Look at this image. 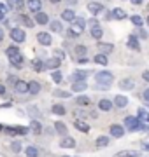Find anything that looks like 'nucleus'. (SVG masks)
Here are the masks:
<instances>
[{
  "mask_svg": "<svg viewBox=\"0 0 149 157\" xmlns=\"http://www.w3.org/2000/svg\"><path fill=\"white\" fill-rule=\"evenodd\" d=\"M125 126L128 129H130V131H139V129H147L146 128V126H144L142 122H140V121H139L137 117H130V115H128V117L125 119Z\"/></svg>",
  "mask_w": 149,
  "mask_h": 157,
  "instance_id": "1",
  "label": "nucleus"
},
{
  "mask_svg": "<svg viewBox=\"0 0 149 157\" xmlns=\"http://www.w3.org/2000/svg\"><path fill=\"white\" fill-rule=\"evenodd\" d=\"M112 73L107 72V70H103V72H98L95 75V80H97V84H111L112 82Z\"/></svg>",
  "mask_w": 149,
  "mask_h": 157,
  "instance_id": "2",
  "label": "nucleus"
},
{
  "mask_svg": "<svg viewBox=\"0 0 149 157\" xmlns=\"http://www.w3.org/2000/svg\"><path fill=\"white\" fill-rule=\"evenodd\" d=\"M25 32L21 28H12L11 30V39L14 40V42H18V44H21V42H25Z\"/></svg>",
  "mask_w": 149,
  "mask_h": 157,
  "instance_id": "3",
  "label": "nucleus"
},
{
  "mask_svg": "<svg viewBox=\"0 0 149 157\" xmlns=\"http://www.w3.org/2000/svg\"><path fill=\"white\" fill-rule=\"evenodd\" d=\"M86 77H88L86 70H77V72H74L69 77V80H72V82H81V80H86Z\"/></svg>",
  "mask_w": 149,
  "mask_h": 157,
  "instance_id": "4",
  "label": "nucleus"
},
{
  "mask_svg": "<svg viewBox=\"0 0 149 157\" xmlns=\"http://www.w3.org/2000/svg\"><path fill=\"white\" fill-rule=\"evenodd\" d=\"M111 135L114 136V138H121V136L125 135V128L119 126V124H112L111 126Z\"/></svg>",
  "mask_w": 149,
  "mask_h": 157,
  "instance_id": "5",
  "label": "nucleus"
},
{
  "mask_svg": "<svg viewBox=\"0 0 149 157\" xmlns=\"http://www.w3.org/2000/svg\"><path fill=\"white\" fill-rule=\"evenodd\" d=\"M14 89H16V93H19V94H25V93H28V82H25V80H16Z\"/></svg>",
  "mask_w": 149,
  "mask_h": 157,
  "instance_id": "6",
  "label": "nucleus"
},
{
  "mask_svg": "<svg viewBox=\"0 0 149 157\" xmlns=\"http://www.w3.org/2000/svg\"><path fill=\"white\" fill-rule=\"evenodd\" d=\"M37 40H39V42H40L42 45H51V42H53L51 35L46 33V32H40V33L37 35Z\"/></svg>",
  "mask_w": 149,
  "mask_h": 157,
  "instance_id": "7",
  "label": "nucleus"
},
{
  "mask_svg": "<svg viewBox=\"0 0 149 157\" xmlns=\"http://www.w3.org/2000/svg\"><path fill=\"white\" fill-rule=\"evenodd\" d=\"M9 61H11V65H14L16 68H21L23 67V56H21V52H18L14 56H9Z\"/></svg>",
  "mask_w": 149,
  "mask_h": 157,
  "instance_id": "8",
  "label": "nucleus"
},
{
  "mask_svg": "<svg viewBox=\"0 0 149 157\" xmlns=\"http://www.w3.org/2000/svg\"><path fill=\"white\" fill-rule=\"evenodd\" d=\"M88 11L91 12V14H98V12L103 11V6L100 2H90V4H88Z\"/></svg>",
  "mask_w": 149,
  "mask_h": 157,
  "instance_id": "9",
  "label": "nucleus"
},
{
  "mask_svg": "<svg viewBox=\"0 0 149 157\" xmlns=\"http://www.w3.org/2000/svg\"><path fill=\"white\" fill-rule=\"evenodd\" d=\"M60 147H62V148H74V147H75V140H74V138L65 136L63 140H60Z\"/></svg>",
  "mask_w": 149,
  "mask_h": 157,
  "instance_id": "10",
  "label": "nucleus"
},
{
  "mask_svg": "<svg viewBox=\"0 0 149 157\" xmlns=\"http://www.w3.org/2000/svg\"><path fill=\"white\" fill-rule=\"evenodd\" d=\"M32 68H34L35 72H44L46 63L42 61V59H39V58H35V59H32Z\"/></svg>",
  "mask_w": 149,
  "mask_h": 157,
  "instance_id": "11",
  "label": "nucleus"
},
{
  "mask_svg": "<svg viewBox=\"0 0 149 157\" xmlns=\"http://www.w3.org/2000/svg\"><path fill=\"white\" fill-rule=\"evenodd\" d=\"M25 7V0H9V9L12 11H21Z\"/></svg>",
  "mask_w": 149,
  "mask_h": 157,
  "instance_id": "12",
  "label": "nucleus"
},
{
  "mask_svg": "<svg viewBox=\"0 0 149 157\" xmlns=\"http://www.w3.org/2000/svg\"><path fill=\"white\" fill-rule=\"evenodd\" d=\"M62 19H65V21H69V23H74L75 12L72 11V9H65V11L62 12Z\"/></svg>",
  "mask_w": 149,
  "mask_h": 157,
  "instance_id": "13",
  "label": "nucleus"
},
{
  "mask_svg": "<svg viewBox=\"0 0 149 157\" xmlns=\"http://www.w3.org/2000/svg\"><path fill=\"white\" fill-rule=\"evenodd\" d=\"M126 45H128L130 49H135V51L140 49V44H139V40H137V37H135V35H130V37H128V42H126Z\"/></svg>",
  "mask_w": 149,
  "mask_h": 157,
  "instance_id": "14",
  "label": "nucleus"
},
{
  "mask_svg": "<svg viewBox=\"0 0 149 157\" xmlns=\"http://www.w3.org/2000/svg\"><path fill=\"white\" fill-rule=\"evenodd\" d=\"M35 21L39 25H46V23H49V17H47V14L39 11V12H35Z\"/></svg>",
  "mask_w": 149,
  "mask_h": 157,
  "instance_id": "15",
  "label": "nucleus"
},
{
  "mask_svg": "<svg viewBox=\"0 0 149 157\" xmlns=\"http://www.w3.org/2000/svg\"><path fill=\"white\" fill-rule=\"evenodd\" d=\"M26 4H28V9H30V11H34V12H39L40 11V6H42V2H40V0H28Z\"/></svg>",
  "mask_w": 149,
  "mask_h": 157,
  "instance_id": "16",
  "label": "nucleus"
},
{
  "mask_svg": "<svg viewBox=\"0 0 149 157\" xmlns=\"http://www.w3.org/2000/svg\"><path fill=\"white\" fill-rule=\"evenodd\" d=\"M114 105H116V107H119V108L126 107V105H128V98H125V96L118 94V96L114 98Z\"/></svg>",
  "mask_w": 149,
  "mask_h": 157,
  "instance_id": "17",
  "label": "nucleus"
},
{
  "mask_svg": "<svg viewBox=\"0 0 149 157\" xmlns=\"http://www.w3.org/2000/svg\"><path fill=\"white\" fill-rule=\"evenodd\" d=\"M133 80L132 78H123V80H121L119 82V87L121 89H126V91H130V89H133Z\"/></svg>",
  "mask_w": 149,
  "mask_h": 157,
  "instance_id": "18",
  "label": "nucleus"
},
{
  "mask_svg": "<svg viewBox=\"0 0 149 157\" xmlns=\"http://www.w3.org/2000/svg\"><path fill=\"white\" fill-rule=\"evenodd\" d=\"M40 91V84L37 82V80H32V82H28V93L30 94H37Z\"/></svg>",
  "mask_w": 149,
  "mask_h": 157,
  "instance_id": "19",
  "label": "nucleus"
},
{
  "mask_svg": "<svg viewBox=\"0 0 149 157\" xmlns=\"http://www.w3.org/2000/svg\"><path fill=\"white\" fill-rule=\"evenodd\" d=\"M111 14H112V17H114V19H125V17H126V12L123 11V9H119V7L112 9V12H111Z\"/></svg>",
  "mask_w": 149,
  "mask_h": 157,
  "instance_id": "20",
  "label": "nucleus"
},
{
  "mask_svg": "<svg viewBox=\"0 0 149 157\" xmlns=\"http://www.w3.org/2000/svg\"><path fill=\"white\" fill-rule=\"evenodd\" d=\"M67 33H69V37H79V35L83 33V28H79L77 25H72V26L69 28V32H67Z\"/></svg>",
  "mask_w": 149,
  "mask_h": 157,
  "instance_id": "21",
  "label": "nucleus"
},
{
  "mask_svg": "<svg viewBox=\"0 0 149 157\" xmlns=\"http://www.w3.org/2000/svg\"><path fill=\"white\" fill-rule=\"evenodd\" d=\"M60 63H62V59H58V58H51V59H47V61H46V67L51 68V70H56V68L60 67Z\"/></svg>",
  "mask_w": 149,
  "mask_h": 157,
  "instance_id": "22",
  "label": "nucleus"
},
{
  "mask_svg": "<svg viewBox=\"0 0 149 157\" xmlns=\"http://www.w3.org/2000/svg\"><path fill=\"white\" fill-rule=\"evenodd\" d=\"M98 49L102 51V54H107V52H112V44H105V42H98Z\"/></svg>",
  "mask_w": 149,
  "mask_h": 157,
  "instance_id": "23",
  "label": "nucleus"
},
{
  "mask_svg": "<svg viewBox=\"0 0 149 157\" xmlns=\"http://www.w3.org/2000/svg\"><path fill=\"white\" fill-rule=\"evenodd\" d=\"M88 87L86 80H81V82H74V86H72V91H75V93H81V91H84Z\"/></svg>",
  "mask_w": 149,
  "mask_h": 157,
  "instance_id": "24",
  "label": "nucleus"
},
{
  "mask_svg": "<svg viewBox=\"0 0 149 157\" xmlns=\"http://www.w3.org/2000/svg\"><path fill=\"white\" fill-rule=\"evenodd\" d=\"M95 63H97V65H102V67H105V65L109 63V59H107V54H102V52H100V54H97V56H95Z\"/></svg>",
  "mask_w": 149,
  "mask_h": 157,
  "instance_id": "25",
  "label": "nucleus"
},
{
  "mask_svg": "<svg viewBox=\"0 0 149 157\" xmlns=\"http://www.w3.org/2000/svg\"><path fill=\"white\" fill-rule=\"evenodd\" d=\"M102 35H103V30L100 28V25H98V26H93V28H91V37H93V39L100 40V39H102Z\"/></svg>",
  "mask_w": 149,
  "mask_h": 157,
  "instance_id": "26",
  "label": "nucleus"
},
{
  "mask_svg": "<svg viewBox=\"0 0 149 157\" xmlns=\"http://www.w3.org/2000/svg\"><path fill=\"white\" fill-rule=\"evenodd\" d=\"M30 129L34 131L35 135H40V131H42V124H40L39 121H32V122H30Z\"/></svg>",
  "mask_w": 149,
  "mask_h": 157,
  "instance_id": "27",
  "label": "nucleus"
},
{
  "mask_svg": "<svg viewBox=\"0 0 149 157\" xmlns=\"http://www.w3.org/2000/svg\"><path fill=\"white\" fill-rule=\"evenodd\" d=\"M98 108H100V110H103V112H107V110H111V108H112V101L102 100L100 103H98Z\"/></svg>",
  "mask_w": 149,
  "mask_h": 157,
  "instance_id": "28",
  "label": "nucleus"
},
{
  "mask_svg": "<svg viewBox=\"0 0 149 157\" xmlns=\"http://www.w3.org/2000/svg\"><path fill=\"white\" fill-rule=\"evenodd\" d=\"M74 126H75L77 129H79L81 133H88V131H90V126H88L86 122H83V121H75Z\"/></svg>",
  "mask_w": 149,
  "mask_h": 157,
  "instance_id": "29",
  "label": "nucleus"
},
{
  "mask_svg": "<svg viewBox=\"0 0 149 157\" xmlns=\"http://www.w3.org/2000/svg\"><path fill=\"white\" fill-rule=\"evenodd\" d=\"M139 154L135 150H123V152H118L116 157H137Z\"/></svg>",
  "mask_w": 149,
  "mask_h": 157,
  "instance_id": "30",
  "label": "nucleus"
},
{
  "mask_svg": "<svg viewBox=\"0 0 149 157\" xmlns=\"http://www.w3.org/2000/svg\"><path fill=\"white\" fill-rule=\"evenodd\" d=\"M25 155L26 157H37L39 155V150H37L35 147H26V148H25Z\"/></svg>",
  "mask_w": 149,
  "mask_h": 157,
  "instance_id": "31",
  "label": "nucleus"
},
{
  "mask_svg": "<svg viewBox=\"0 0 149 157\" xmlns=\"http://www.w3.org/2000/svg\"><path fill=\"white\" fill-rule=\"evenodd\" d=\"M54 129H56V133H60V135H67V126L63 122H56L54 124Z\"/></svg>",
  "mask_w": 149,
  "mask_h": 157,
  "instance_id": "32",
  "label": "nucleus"
},
{
  "mask_svg": "<svg viewBox=\"0 0 149 157\" xmlns=\"http://www.w3.org/2000/svg\"><path fill=\"white\" fill-rule=\"evenodd\" d=\"M109 145V138L107 136H98L97 138V147H107Z\"/></svg>",
  "mask_w": 149,
  "mask_h": 157,
  "instance_id": "33",
  "label": "nucleus"
},
{
  "mask_svg": "<svg viewBox=\"0 0 149 157\" xmlns=\"http://www.w3.org/2000/svg\"><path fill=\"white\" fill-rule=\"evenodd\" d=\"M75 101H77V105H88V103H90V98L84 96V94H79L75 98Z\"/></svg>",
  "mask_w": 149,
  "mask_h": 157,
  "instance_id": "34",
  "label": "nucleus"
},
{
  "mask_svg": "<svg viewBox=\"0 0 149 157\" xmlns=\"http://www.w3.org/2000/svg\"><path fill=\"white\" fill-rule=\"evenodd\" d=\"M49 26H51V30H53V32H56V33L62 32V23H60V21H51V23H49Z\"/></svg>",
  "mask_w": 149,
  "mask_h": 157,
  "instance_id": "35",
  "label": "nucleus"
},
{
  "mask_svg": "<svg viewBox=\"0 0 149 157\" xmlns=\"http://www.w3.org/2000/svg\"><path fill=\"white\" fill-rule=\"evenodd\" d=\"M74 25H77L79 28H83V30H84V26H86L88 23H86V19H84V17H77V16H75V19H74Z\"/></svg>",
  "mask_w": 149,
  "mask_h": 157,
  "instance_id": "36",
  "label": "nucleus"
},
{
  "mask_svg": "<svg viewBox=\"0 0 149 157\" xmlns=\"http://www.w3.org/2000/svg\"><path fill=\"white\" fill-rule=\"evenodd\" d=\"M132 23L137 26V28H142V25H144V19L140 16H132Z\"/></svg>",
  "mask_w": 149,
  "mask_h": 157,
  "instance_id": "37",
  "label": "nucleus"
},
{
  "mask_svg": "<svg viewBox=\"0 0 149 157\" xmlns=\"http://www.w3.org/2000/svg\"><path fill=\"white\" fill-rule=\"evenodd\" d=\"M86 45H77V47H75V54H77V56H86Z\"/></svg>",
  "mask_w": 149,
  "mask_h": 157,
  "instance_id": "38",
  "label": "nucleus"
},
{
  "mask_svg": "<svg viewBox=\"0 0 149 157\" xmlns=\"http://www.w3.org/2000/svg\"><path fill=\"white\" fill-rule=\"evenodd\" d=\"M53 113H56V115H65V107L54 105V107H53Z\"/></svg>",
  "mask_w": 149,
  "mask_h": 157,
  "instance_id": "39",
  "label": "nucleus"
},
{
  "mask_svg": "<svg viewBox=\"0 0 149 157\" xmlns=\"http://www.w3.org/2000/svg\"><path fill=\"white\" fill-rule=\"evenodd\" d=\"M18 52H19V49L14 47V45H12V47H7V51H6L7 56H14V54H18Z\"/></svg>",
  "mask_w": 149,
  "mask_h": 157,
  "instance_id": "40",
  "label": "nucleus"
},
{
  "mask_svg": "<svg viewBox=\"0 0 149 157\" xmlns=\"http://www.w3.org/2000/svg\"><path fill=\"white\" fill-rule=\"evenodd\" d=\"M54 96H58V98H70V94L67 91H60V89L54 91Z\"/></svg>",
  "mask_w": 149,
  "mask_h": 157,
  "instance_id": "41",
  "label": "nucleus"
},
{
  "mask_svg": "<svg viewBox=\"0 0 149 157\" xmlns=\"http://www.w3.org/2000/svg\"><path fill=\"white\" fill-rule=\"evenodd\" d=\"M7 11H9V7L4 6V4H0V19H4V17H6Z\"/></svg>",
  "mask_w": 149,
  "mask_h": 157,
  "instance_id": "42",
  "label": "nucleus"
},
{
  "mask_svg": "<svg viewBox=\"0 0 149 157\" xmlns=\"http://www.w3.org/2000/svg\"><path fill=\"white\" fill-rule=\"evenodd\" d=\"M51 77H53V80H54L56 84H60V82H62V73L58 72V70H56V72H53V75H51Z\"/></svg>",
  "mask_w": 149,
  "mask_h": 157,
  "instance_id": "43",
  "label": "nucleus"
},
{
  "mask_svg": "<svg viewBox=\"0 0 149 157\" xmlns=\"http://www.w3.org/2000/svg\"><path fill=\"white\" fill-rule=\"evenodd\" d=\"M147 115H149V112H146L144 108H140V110H139V119H142V121H147Z\"/></svg>",
  "mask_w": 149,
  "mask_h": 157,
  "instance_id": "44",
  "label": "nucleus"
},
{
  "mask_svg": "<svg viewBox=\"0 0 149 157\" xmlns=\"http://www.w3.org/2000/svg\"><path fill=\"white\" fill-rule=\"evenodd\" d=\"M23 23L26 25V26H28V28H32V26H34V21H32L28 16H23Z\"/></svg>",
  "mask_w": 149,
  "mask_h": 157,
  "instance_id": "45",
  "label": "nucleus"
},
{
  "mask_svg": "<svg viewBox=\"0 0 149 157\" xmlns=\"http://www.w3.org/2000/svg\"><path fill=\"white\" fill-rule=\"evenodd\" d=\"M11 148H12L14 152H19V148H21V145H19V141H12Z\"/></svg>",
  "mask_w": 149,
  "mask_h": 157,
  "instance_id": "46",
  "label": "nucleus"
},
{
  "mask_svg": "<svg viewBox=\"0 0 149 157\" xmlns=\"http://www.w3.org/2000/svg\"><path fill=\"white\" fill-rule=\"evenodd\" d=\"M54 58H58V59H63V58H65V54H63V51H62V49L54 51Z\"/></svg>",
  "mask_w": 149,
  "mask_h": 157,
  "instance_id": "47",
  "label": "nucleus"
},
{
  "mask_svg": "<svg viewBox=\"0 0 149 157\" xmlns=\"http://www.w3.org/2000/svg\"><path fill=\"white\" fill-rule=\"evenodd\" d=\"M142 98H144V101H146V103H147V105H149V89H146V91H144Z\"/></svg>",
  "mask_w": 149,
  "mask_h": 157,
  "instance_id": "48",
  "label": "nucleus"
},
{
  "mask_svg": "<svg viewBox=\"0 0 149 157\" xmlns=\"http://www.w3.org/2000/svg\"><path fill=\"white\" fill-rule=\"evenodd\" d=\"M86 23L91 26V28H93V26H98V21H97V19H90V21H86Z\"/></svg>",
  "mask_w": 149,
  "mask_h": 157,
  "instance_id": "49",
  "label": "nucleus"
},
{
  "mask_svg": "<svg viewBox=\"0 0 149 157\" xmlns=\"http://www.w3.org/2000/svg\"><path fill=\"white\" fill-rule=\"evenodd\" d=\"M130 2H132L133 6H140L142 4V0H130Z\"/></svg>",
  "mask_w": 149,
  "mask_h": 157,
  "instance_id": "50",
  "label": "nucleus"
},
{
  "mask_svg": "<svg viewBox=\"0 0 149 157\" xmlns=\"http://www.w3.org/2000/svg\"><path fill=\"white\" fill-rule=\"evenodd\" d=\"M79 63H81V65H84V63H88V58H86V56H84V58H79Z\"/></svg>",
  "mask_w": 149,
  "mask_h": 157,
  "instance_id": "51",
  "label": "nucleus"
},
{
  "mask_svg": "<svg viewBox=\"0 0 149 157\" xmlns=\"http://www.w3.org/2000/svg\"><path fill=\"white\" fill-rule=\"evenodd\" d=\"M142 77H144V80H147V82H149V72H144Z\"/></svg>",
  "mask_w": 149,
  "mask_h": 157,
  "instance_id": "52",
  "label": "nucleus"
},
{
  "mask_svg": "<svg viewBox=\"0 0 149 157\" xmlns=\"http://www.w3.org/2000/svg\"><path fill=\"white\" fill-rule=\"evenodd\" d=\"M140 37H142V39H147V33H146L144 30H140Z\"/></svg>",
  "mask_w": 149,
  "mask_h": 157,
  "instance_id": "53",
  "label": "nucleus"
},
{
  "mask_svg": "<svg viewBox=\"0 0 149 157\" xmlns=\"http://www.w3.org/2000/svg\"><path fill=\"white\" fill-rule=\"evenodd\" d=\"M4 93H6V86L0 84V94H4Z\"/></svg>",
  "mask_w": 149,
  "mask_h": 157,
  "instance_id": "54",
  "label": "nucleus"
},
{
  "mask_svg": "<svg viewBox=\"0 0 149 157\" xmlns=\"http://www.w3.org/2000/svg\"><path fill=\"white\" fill-rule=\"evenodd\" d=\"M4 40V28H0V42Z\"/></svg>",
  "mask_w": 149,
  "mask_h": 157,
  "instance_id": "55",
  "label": "nucleus"
},
{
  "mask_svg": "<svg viewBox=\"0 0 149 157\" xmlns=\"http://www.w3.org/2000/svg\"><path fill=\"white\" fill-rule=\"evenodd\" d=\"M67 2H69L70 6H75V4H77V0H67Z\"/></svg>",
  "mask_w": 149,
  "mask_h": 157,
  "instance_id": "56",
  "label": "nucleus"
},
{
  "mask_svg": "<svg viewBox=\"0 0 149 157\" xmlns=\"http://www.w3.org/2000/svg\"><path fill=\"white\" fill-rule=\"evenodd\" d=\"M144 148H146V150H149V143H146V145H144Z\"/></svg>",
  "mask_w": 149,
  "mask_h": 157,
  "instance_id": "57",
  "label": "nucleus"
},
{
  "mask_svg": "<svg viewBox=\"0 0 149 157\" xmlns=\"http://www.w3.org/2000/svg\"><path fill=\"white\" fill-rule=\"evenodd\" d=\"M49 2H53V4H58V2H60V0H49Z\"/></svg>",
  "mask_w": 149,
  "mask_h": 157,
  "instance_id": "58",
  "label": "nucleus"
},
{
  "mask_svg": "<svg viewBox=\"0 0 149 157\" xmlns=\"http://www.w3.org/2000/svg\"><path fill=\"white\" fill-rule=\"evenodd\" d=\"M2 129H4V126H2V124H0V131H2Z\"/></svg>",
  "mask_w": 149,
  "mask_h": 157,
  "instance_id": "59",
  "label": "nucleus"
},
{
  "mask_svg": "<svg viewBox=\"0 0 149 157\" xmlns=\"http://www.w3.org/2000/svg\"><path fill=\"white\" fill-rule=\"evenodd\" d=\"M147 23H149V17H147Z\"/></svg>",
  "mask_w": 149,
  "mask_h": 157,
  "instance_id": "60",
  "label": "nucleus"
}]
</instances>
